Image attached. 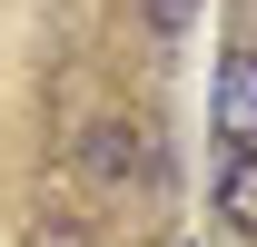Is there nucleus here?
<instances>
[{"instance_id": "nucleus-5", "label": "nucleus", "mask_w": 257, "mask_h": 247, "mask_svg": "<svg viewBox=\"0 0 257 247\" xmlns=\"http://www.w3.org/2000/svg\"><path fill=\"white\" fill-rule=\"evenodd\" d=\"M30 247H89V237H79V217H60V227H30Z\"/></svg>"}, {"instance_id": "nucleus-2", "label": "nucleus", "mask_w": 257, "mask_h": 247, "mask_svg": "<svg viewBox=\"0 0 257 247\" xmlns=\"http://www.w3.org/2000/svg\"><path fill=\"white\" fill-rule=\"evenodd\" d=\"M208 129L227 149H257V50H218V69H208Z\"/></svg>"}, {"instance_id": "nucleus-4", "label": "nucleus", "mask_w": 257, "mask_h": 247, "mask_svg": "<svg viewBox=\"0 0 257 247\" xmlns=\"http://www.w3.org/2000/svg\"><path fill=\"white\" fill-rule=\"evenodd\" d=\"M188 20H198V0H149V40L159 50H188Z\"/></svg>"}, {"instance_id": "nucleus-3", "label": "nucleus", "mask_w": 257, "mask_h": 247, "mask_svg": "<svg viewBox=\"0 0 257 247\" xmlns=\"http://www.w3.org/2000/svg\"><path fill=\"white\" fill-rule=\"evenodd\" d=\"M208 198H218V217L237 227V237H257V149H218V178H208Z\"/></svg>"}, {"instance_id": "nucleus-1", "label": "nucleus", "mask_w": 257, "mask_h": 247, "mask_svg": "<svg viewBox=\"0 0 257 247\" xmlns=\"http://www.w3.org/2000/svg\"><path fill=\"white\" fill-rule=\"evenodd\" d=\"M79 178H89L99 198H128V188L159 178V139L128 129V119H89V129H79Z\"/></svg>"}]
</instances>
